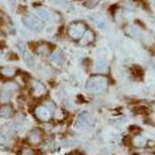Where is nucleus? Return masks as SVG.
Wrapping results in <instances>:
<instances>
[{
    "mask_svg": "<svg viewBox=\"0 0 155 155\" xmlns=\"http://www.w3.org/2000/svg\"><path fill=\"white\" fill-rule=\"evenodd\" d=\"M109 85L107 78L104 76H92L86 84V90L92 94H102L106 91Z\"/></svg>",
    "mask_w": 155,
    "mask_h": 155,
    "instance_id": "f257e3e1",
    "label": "nucleus"
},
{
    "mask_svg": "<svg viewBox=\"0 0 155 155\" xmlns=\"http://www.w3.org/2000/svg\"><path fill=\"white\" fill-rule=\"evenodd\" d=\"M86 31V26L81 22H74L71 23L68 30V36L74 41H78L82 37Z\"/></svg>",
    "mask_w": 155,
    "mask_h": 155,
    "instance_id": "f03ea898",
    "label": "nucleus"
},
{
    "mask_svg": "<svg viewBox=\"0 0 155 155\" xmlns=\"http://www.w3.org/2000/svg\"><path fill=\"white\" fill-rule=\"evenodd\" d=\"M23 22L28 28L34 31H40L43 29L44 24L41 19H39L37 16H34V14L26 15L23 17Z\"/></svg>",
    "mask_w": 155,
    "mask_h": 155,
    "instance_id": "7ed1b4c3",
    "label": "nucleus"
},
{
    "mask_svg": "<svg viewBox=\"0 0 155 155\" xmlns=\"http://www.w3.org/2000/svg\"><path fill=\"white\" fill-rule=\"evenodd\" d=\"M92 118L88 113H82L78 118L76 127L78 129H86L91 126Z\"/></svg>",
    "mask_w": 155,
    "mask_h": 155,
    "instance_id": "20e7f679",
    "label": "nucleus"
},
{
    "mask_svg": "<svg viewBox=\"0 0 155 155\" xmlns=\"http://www.w3.org/2000/svg\"><path fill=\"white\" fill-rule=\"evenodd\" d=\"M41 138H42V131L38 128L33 129L28 134L27 139L30 144L37 145L41 143Z\"/></svg>",
    "mask_w": 155,
    "mask_h": 155,
    "instance_id": "39448f33",
    "label": "nucleus"
},
{
    "mask_svg": "<svg viewBox=\"0 0 155 155\" xmlns=\"http://www.w3.org/2000/svg\"><path fill=\"white\" fill-rule=\"evenodd\" d=\"M13 91H14L13 85H7L4 86L0 92V102L6 103L9 102L12 97Z\"/></svg>",
    "mask_w": 155,
    "mask_h": 155,
    "instance_id": "423d86ee",
    "label": "nucleus"
},
{
    "mask_svg": "<svg viewBox=\"0 0 155 155\" xmlns=\"http://www.w3.org/2000/svg\"><path fill=\"white\" fill-rule=\"evenodd\" d=\"M35 116L39 120L42 122H48L51 117V112L45 106H38L35 109Z\"/></svg>",
    "mask_w": 155,
    "mask_h": 155,
    "instance_id": "0eeeda50",
    "label": "nucleus"
},
{
    "mask_svg": "<svg viewBox=\"0 0 155 155\" xmlns=\"http://www.w3.org/2000/svg\"><path fill=\"white\" fill-rule=\"evenodd\" d=\"M38 14L41 16V18L47 20L48 22H56L58 21L59 17L58 16H55L54 13L51 12L45 8H41L38 9Z\"/></svg>",
    "mask_w": 155,
    "mask_h": 155,
    "instance_id": "6e6552de",
    "label": "nucleus"
},
{
    "mask_svg": "<svg viewBox=\"0 0 155 155\" xmlns=\"http://www.w3.org/2000/svg\"><path fill=\"white\" fill-rule=\"evenodd\" d=\"M94 40H95V34H94L92 30H87L80 40L79 44L81 46H87V45L92 44Z\"/></svg>",
    "mask_w": 155,
    "mask_h": 155,
    "instance_id": "1a4fd4ad",
    "label": "nucleus"
},
{
    "mask_svg": "<svg viewBox=\"0 0 155 155\" xmlns=\"http://www.w3.org/2000/svg\"><path fill=\"white\" fill-rule=\"evenodd\" d=\"M33 90L36 95L41 96L45 93V87L42 83L38 81H34L33 82Z\"/></svg>",
    "mask_w": 155,
    "mask_h": 155,
    "instance_id": "9d476101",
    "label": "nucleus"
},
{
    "mask_svg": "<svg viewBox=\"0 0 155 155\" xmlns=\"http://www.w3.org/2000/svg\"><path fill=\"white\" fill-rule=\"evenodd\" d=\"M51 62L57 65H61L64 61V56L61 51H55L53 54L51 55Z\"/></svg>",
    "mask_w": 155,
    "mask_h": 155,
    "instance_id": "9b49d317",
    "label": "nucleus"
},
{
    "mask_svg": "<svg viewBox=\"0 0 155 155\" xmlns=\"http://www.w3.org/2000/svg\"><path fill=\"white\" fill-rule=\"evenodd\" d=\"M12 115V109L10 106H4L0 108V116L4 118H9Z\"/></svg>",
    "mask_w": 155,
    "mask_h": 155,
    "instance_id": "f8f14e48",
    "label": "nucleus"
},
{
    "mask_svg": "<svg viewBox=\"0 0 155 155\" xmlns=\"http://www.w3.org/2000/svg\"><path fill=\"white\" fill-rule=\"evenodd\" d=\"M2 74L3 76L6 78H12L16 74V71L13 68H4L2 69V71H1Z\"/></svg>",
    "mask_w": 155,
    "mask_h": 155,
    "instance_id": "ddd939ff",
    "label": "nucleus"
},
{
    "mask_svg": "<svg viewBox=\"0 0 155 155\" xmlns=\"http://www.w3.org/2000/svg\"><path fill=\"white\" fill-rule=\"evenodd\" d=\"M106 61L104 58H100L96 62V70L99 71H102L106 69Z\"/></svg>",
    "mask_w": 155,
    "mask_h": 155,
    "instance_id": "4468645a",
    "label": "nucleus"
},
{
    "mask_svg": "<svg viewBox=\"0 0 155 155\" xmlns=\"http://www.w3.org/2000/svg\"><path fill=\"white\" fill-rule=\"evenodd\" d=\"M133 73H134V74L136 77L138 78H141L143 75V69L137 65L134 66V68H133Z\"/></svg>",
    "mask_w": 155,
    "mask_h": 155,
    "instance_id": "2eb2a0df",
    "label": "nucleus"
},
{
    "mask_svg": "<svg viewBox=\"0 0 155 155\" xmlns=\"http://www.w3.org/2000/svg\"><path fill=\"white\" fill-rule=\"evenodd\" d=\"M37 51V52H38L39 54H48V52L50 51V50L48 45H42V46L38 47Z\"/></svg>",
    "mask_w": 155,
    "mask_h": 155,
    "instance_id": "dca6fc26",
    "label": "nucleus"
},
{
    "mask_svg": "<svg viewBox=\"0 0 155 155\" xmlns=\"http://www.w3.org/2000/svg\"><path fill=\"white\" fill-rule=\"evenodd\" d=\"M20 155H34V150L30 149V148L25 147L21 150Z\"/></svg>",
    "mask_w": 155,
    "mask_h": 155,
    "instance_id": "f3484780",
    "label": "nucleus"
},
{
    "mask_svg": "<svg viewBox=\"0 0 155 155\" xmlns=\"http://www.w3.org/2000/svg\"><path fill=\"white\" fill-rule=\"evenodd\" d=\"M97 4H98V2H97V1H87V2H85V3H84V5L88 8H93L95 7Z\"/></svg>",
    "mask_w": 155,
    "mask_h": 155,
    "instance_id": "a211bd4d",
    "label": "nucleus"
},
{
    "mask_svg": "<svg viewBox=\"0 0 155 155\" xmlns=\"http://www.w3.org/2000/svg\"><path fill=\"white\" fill-rule=\"evenodd\" d=\"M5 143V138L2 134H0V144H3Z\"/></svg>",
    "mask_w": 155,
    "mask_h": 155,
    "instance_id": "6ab92c4d",
    "label": "nucleus"
}]
</instances>
